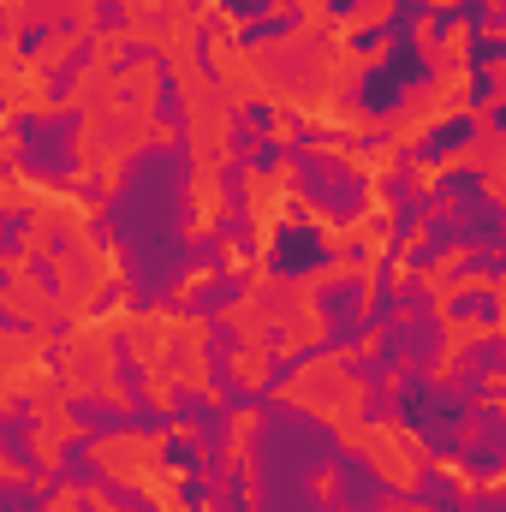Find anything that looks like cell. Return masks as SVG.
Masks as SVG:
<instances>
[{"label":"cell","instance_id":"7402d4cb","mask_svg":"<svg viewBox=\"0 0 506 512\" xmlns=\"http://www.w3.org/2000/svg\"><path fill=\"white\" fill-rule=\"evenodd\" d=\"M215 36H221V12H215V18H197V30H191V66H197L203 90H221V66H215Z\"/></svg>","mask_w":506,"mask_h":512},{"label":"cell","instance_id":"4316f807","mask_svg":"<svg viewBox=\"0 0 506 512\" xmlns=\"http://www.w3.org/2000/svg\"><path fill=\"white\" fill-rule=\"evenodd\" d=\"M501 72H495V66H483V72H465V96H459V108H465V114H489V108H495V102H501Z\"/></svg>","mask_w":506,"mask_h":512},{"label":"cell","instance_id":"f5cc1de1","mask_svg":"<svg viewBox=\"0 0 506 512\" xmlns=\"http://www.w3.org/2000/svg\"><path fill=\"white\" fill-rule=\"evenodd\" d=\"M126 137H131V120H108V126H102V143H108V149L126 143Z\"/></svg>","mask_w":506,"mask_h":512},{"label":"cell","instance_id":"83f0119b","mask_svg":"<svg viewBox=\"0 0 506 512\" xmlns=\"http://www.w3.org/2000/svg\"><path fill=\"white\" fill-rule=\"evenodd\" d=\"M245 352H251V340L239 334V322L215 316V322L203 328V358H245Z\"/></svg>","mask_w":506,"mask_h":512},{"label":"cell","instance_id":"6f0895ef","mask_svg":"<svg viewBox=\"0 0 506 512\" xmlns=\"http://www.w3.org/2000/svg\"><path fill=\"white\" fill-rule=\"evenodd\" d=\"M203 6H209V0H185V12H203Z\"/></svg>","mask_w":506,"mask_h":512},{"label":"cell","instance_id":"681fc988","mask_svg":"<svg viewBox=\"0 0 506 512\" xmlns=\"http://www.w3.org/2000/svg\"><path fill=\"white\" fill-rule=\"evenodd\" d=\"M173 18H179L173 6H149V12H143V30H155V36H167V30H173Z\"/></svg>","mask_w":506,"mask_h":512},{"label":"cell","instance_id":"4fadbf2b","mask_svg":"<svg viewBox=\"0 0 506 512\" xmlns=\"http://www.w3.org/2000/svg\"><path fill=\"white\" fill-rule=\"evenodd\" d=\"M304 24H310V12L298 6V0H286L280 12H268V18H256V24H233V36H227V48L239 54H251V48H268V42H292V36H304Z\"/></svg>","mask_w":506,"mask_h":512},{"label":"cell","instance_id":"9f6ffc18","mask_svg":"<svg viewBox=\"0 0 506 512\" xmlns=\"http://www.w3.org/2000/svg\"><path fill=\"white\" fill-rule=\"evenodd\" d=\"M72 512H102V507H96L90 495H78V501H72Z\"/></svg>","mask_w":506,"mask_h":512},{"label":"cell","instance_id":"d590c367","mask_svg":"<svg viewBox=\"0 0 506 512\" xmlns=\"http://www.w3.org/2000/svg\"><path fill=\"white\" fill-rule=\"evenodd\" d=\"M24 274H30V286L48 298V304H60V292H66V280H60V268H54V256L48 251H30L24 256Z\"/></svg>","mask_w":506,"mask_h":512},{"label":"cell","instance_id":"e575fe53","mask_svg":"<svg viewBox=\"0 0 506 512\" xmlns=\"http://www.w3.org/2000/svg\"><path fill=\"white\" fill-rule=\"evenodd\" d=\"M191 262H197V274H227L233 268V245L215 239V233H197L191 239Z\"/></svg>","mask_w":506,"mask_h":512},{"label":"cell","instance_id":"4dcf8cb0","mask_svg":"<svg viewBox=\"0 0 506 512\" xmlns=\"http://www.w3.org/2000/svg\"><path fill=\"white\" fill-rule=\"evenodd\" d=\"M245 167H251L256 179H280V173L292 167V143H286V137H262V143H256V155L245 161Z\"/></svg>","mask_w":506,"mask_h":512},{"label":"cell","instance_id":"2e32d148","mask_svg":"<svg viewBox=\"0 0 506 512\" xmlns=\"http://www.w3.org/2000/svg\"><path fill=\"white\" fill-rule=\"evenodd\" d=\"M96 42H102L96 30H90V36H78V42L60 54V66H54V72H42V96H48L54 108H66V96L84 84V72H90V60H96Z\"/></svg>","mask_w":506,"mask_h":512},{"label":"cell","instance_id":"ba28073f","mask_svg":"<svg viewBox=\"0 0 506 512\" xmlns=\"http://www.w3.org/2000/svg\"><path fill=\"white\" fill-rule=\"evenodd\" d=\"M441 316H447V322H459V328L495 334V328H506V298H501V286L471 280V286H453V298L441 304Z\"/></svg>","mask_w":506,"mask_h":512},{"label":"cell","instance_id":"5b68a950","mask_svg":"<svg viewBox=\"0 0 506 512\" xmlns=\"http://www.w3.org/2000/svg\"><path fill=\"white\" fill-rule=\"evenodd\" d=\"M251 298H256V274L251 268H227V274H209V280L185 286L167 310L179 322H215V316H227L233 304H251Z\"/></svg>","mask_w":506,"mask_h":512},{"label":"cell","instance_id":"c3c4849f","mask_svg":"<svg viewBox=\"0 0 506 512\" xmlns=\"http://www.w3.org/2000/svg\"><path fill=\"white\" fill-rule=\"evenodd\" d=\"M370 239H358V233H352V239H346V245H340V262H346V268H352V274H358V268H364V262H370Z\"/></svg>","mask_w":506,"mask_h":512},{"label":"cell","instance_id":"db71d44e","mask_svg":"<svg viewBox=\"0 0 506 512\" xmlns=\"http://www.w3.org/2000/svg\"><path fill=\"white\" fill-rule=\"evenodd\" d=\"M0 322H6V334H36V322H30V316H18V310H6Z\"/></svg>","mask_w":506,"mask_h":512},{"label":"cell","instance_id":"d6986e66","mask_svg":"<svg viewBox=\"0 0 506 512\" xmlns=\"http://www.w3.org/2000/svg\"><path fill=\"white\" fill-rule=\"evenodd\" d=\"M209 233H215V239H227V245H233V256H262V239H268V233L256 227L251 209H221Z\"/></svg>","mask_w":506,"mask_h":512},{"label":"cell","instance_id":"f1b7e54d","mask_svg":"<svg viewBox=\"0 0 506 512\" xmlns=\"http://www.w3.org/2000/svg\"><path fill=\"white\" fill-rule=\"evenodd\" d=\"M48 42H60V36H54V18H30V24H18V30H12V54H18V66H30Z\"/></svg>","mask_w":506,"mask_h":512},{"label":"cell","instance_id":"ab89813d","mask_svg":"<svg viewBox=\"0 0 506 512\" xmlns=\"http://www.w3.org/2000/svg\"><path fill=\"white\" fill-rule=\"evenodd\" d=\"M155 54H161L155 42H143V36H120V48H114V66H108V72H114V78H126V72H137V66H155Z\"/></svg>","mask_w":506,"mask_h":512},{"label":"cell","instance_id":"60d3db41","mask_svg":"<svg viewBox=\"0 0 506 512\" xmlns=\"http://www.w3.org/2000/svg\"><path fill=\"white\" fill-rule=\"evenodd\" d=\"M393 42H387V24H358V30H346V54H358V60H376V54H387Z\"/></svg>","mask_w":506,"mask_h":512},{"label":"cell","instance_id":"44dd1931","mask_svg":"<svg viewBox=\"0 0 506 512\" xmlns=\"http://www.w3.org/2000/svg\"><path fill=\"white\" fill-rule=\"evenodd\" d=\"M453 364H465V370H477V376H506V334L501 328H495V334H471Z\"/></svg>","mask_w":506,"mask_h":512},{"label":"cell","instance_id":"9c48e42d","mask_svg":"<svg viewBox=\"0 0 506 512\" xmlns=\"http://www.w3.org/2000/svg\"><path fill=\"white\" fill-rule=\"evenodd\" d=\"M66 417H72L78 435H90V441H120V435H131V405L126 399L72 393V399H66Z\"/></svg>","mask_w":506,"mask_h":512},{"label":"cell","instance_id":"30bf717a","mask_svg":"<svg viewBox=\"0 0 506 512\" xmlns=\"http://www.w3.org/2000/svg\"><path fill=\"white\" fill-rule=\"evenodd\" d=\"M411 512H465L471 507V495H465V477H453V471H441L435 459H423L417 471H411Z\"/></svg>","mask_w":506,"mask_h":512},{"label":"cell","instance_id":"3957f363","mask_svg":"<svg viewBox=\"0 0 506 512\" xmlns=\"http://www.w3.org/2000/svg\"><path fill=\"white\" fill-rule=\"evenodd\" d=\"M12 137H18V149H12L6 173H24L36 185H72L78 179V167H84V155H78L84 108H54L48 120L42 114H18Z\"/></svg>","mask_w":506,"mask_h":512},{"label":"cell","instance_id":"816d5d0a","mask_svg":"<svg viewBox=\"0 0 506 512\" xmlns=\"http://www.w3.org/2000/svg\"><path fill=\"white\" fill-rule=\"evenodd\" d=\"M483 131H495V137H506V96L495 102V108H489V114H483Z\"/></svg>","mask_w":506,"mask_h":512},{"label":"cell","instance_id":"f6af8a7d","mask_svg":"<svg viewBox=\"0 0 506 512\" xmlns=\"http://www.w3.org/2000/svg\"><path fill=\"white\" fill-rule=\"evenodd\" d=\"M292 340H298V322H292V316H286V322L274 316V322H262V328H256V346H262V352H286Z\"/></svg>","mask_w":506,"mask_h":512},{"label":"cell","instance_id":"8fae6325","mask_svg":"<svg viewBox=\"0 0 506 512\" xmlns=\"http://www.w3.org/2000/svg\"><path fill=\"white\" fill-rule=\"evenodd\" d=\"M453 251H459V221H453V209H441V215H429V227L411 239V251H405V274H429V280H435Z\"/></svg>","mask_w":506,"mask_h":512},{"label":"cell","instance_id":"277c9868","mask_svg":"<svg viewBox=\"0 0 506 512\" xmlns=\"http://www.w3.org/2000/svg\"><path fill=\"white\" fill-rule=\"evenodd\" d=\"M274 209H280V221L262 239V274L280 280V286H298L310 274H328L334 268V239H328V227L304 221V197H286L280 191Z\"/></svg>","mask_w":506,"mask_h":512},{"label":"cell","instance_id":"7a4b0ae2","mask_svg":"<svg viewBox=\"0 0 506 512\" xmlns=\"http://www.w3.org/2000/svg\"><path fill=\"white\" fill-rule=\"evenodd\" d=\"M292 191L334 227V233H352L364 215H370V197H376V179L346 161L340 149H310L292 161Z\"/></svg>","mask_w":506,"mask_h":512},{"label":"cell","instance_id":"7dc6e473","mask_svg":"<svg viewBox=\"0 0 506 512\" xmlns=\"http://www.w3.org/2000/svg\"><path fill=\"white\" fill-rule=\"evenodd\" d=\"M346 149H352V155H381V149H393V131H387V126L352 131V137H346Z\"/></svg>","mask_w":506,"mask_h":512},{"label":"cell","instance_id":"11a10c76","mask_svg":"<svg viewBox=\"0 0 506 512\" xmlns=\"http://www.w3.org/2000/svg\"><path fill=\"white\" fill-rule=\"evenodd\" d=\"M42 334H54V340H60V334H72V316H66V310H60V316H48V322H42Z\"/></svg>","mask_w":506,"mask_h":512},{"label":"cell","instance_id":"484cf974","mask_svg":"<svg viewBox=\"0 0 506 512\" xmlns=\"http://www.w3.org/2000/svg\"><path fill=\"white\" fill-rule=\"evenodd\" d=\"M167 405H173L179 429H197V423H203V417H209V411H215L221 399H209L203 387H191V382H173V387H167Z\"/></svg>","mask_w":506,"mask_h":512},{"label":"cell","instance_id":"5bb4252c","mask_svg":"<svg viewBox=\"0 0 506 512\" xmlns=\"http://www.w3.org/2000/svg\"><path fill=\"white\" fill-rule=\"evenodd\" d=\"M399 328H405V364H411V370H441V364H447V328H453V322H447L441 310H435V316H405Z\"/></svg>","mask_w":506,"mask_h":512},{"label":"cell","instance_id":"d4e9b609","mask_svg":"<svg viewBox=\"0 0 506 512\" xmlns=\"http://www.w3.org/2000/svg\"><path fill=\"white\" fill-rule=\"evenodd\" d=\"M215 512H256V483L251 465H233L221 483H215Z\"/></svg>","mask_w":506,"mask_h":512},{"label":"cell","instance_id":"8d00e7d4","mask_svg":"<svg viewBox=\"0 0 506 512\" xmlns=\"http://www.w3.org/2000/svg\"><path fill=\"white\" fill-rule=\"evenodd\" d=\"M501 60H506V36H495V30L465 36V72H483V66H501Z\"/></svg>","mask_w":506,"mask_h":512},{"label":"cell","instance_id":"cb8c5ba5","mask_svg":"<svg viewBox=\"0 0 506 512\" xmlns=\"http://www.w3.org/2000/svg\"><path fill=\"white\" fill-rule=\"evenodd\" d=\"M215 197H221V209H251V167L233 161V155H221V167H215Z\"/></svg>","mask_w":506,"mask_h":512},{"label":"cell","instance_id":"ac0fdd59","mask_svg":"<svg viewBox=\"0 0 506 512\" xmlns=\"http://www.w3.org/2000/svg\"><path fill=\"white\" fill-rule=\"evenodd\" d=\"M108 352H114V387H120V399H126V405L149 399V364L137 358V340H131L126 328L108 340Z\"/></svg>","mask_w":506,"mask_h":512},{"label":"cell","instance_id":"603a6c76","mask_svg":"<svg viewBox=\"0 0 506 512\" xmlns=\"http://www.w3.org/2000/svg\"><path fill=\"white\" fill-rule=\"evenodd\" d=\"M376 191H381V203H387V209L411 203V197L423 191V167H417V161H405V155H393V167L376 179Z\"/></svg>","mask_w":506,"mask_h":512},{"label":"cell","instance_id":"f35d334b","mask_svg":"<svg viewBox=\"0 0 506 512\" xmlns=\"http://www.w3.org/2000/svg\"><path fill=\"white\" fill-rule=\"evenodd\" d=\"M36 227V209L30 203H12L6 209V227H0V256H24V233Z\"/></svg>","mask_w":506,"mask_h":512},{"label":"cell","instance_id":"74e56055","mask_svg":"<svg viewBox=\"0 0 506 512\" xmlns=\"http://www.w3.org/2000/svg\"><path fill=\"white\" fill-rule=\"evenodd\" d=\"M423 30H429V48H441V42H453L465 24H459V6L453 0H429V12H423Z\"/></svg>","mask_w":506,"mask_h":512},{"label":"cell","instance_id":"b9f144b4","mask_svg":"<svg viewBox=\"0 0 506 512\" xmlns=\"http://www.w3.org/2000/svg\"><path fill=\"white\" fill-rule=\"evenodd\" d=\"M102 501H108L114 512H161V501H155L149 489H137V483H108Z\"/></svg>","mask_w":506,"mask_h":512},{"label":"cell","instance_id":"bcb514c9","mask_svg":"<svg viewBox=\"0 0 506 512\" xmlns=\"http://www.w3.org/2000/svg\"><path fill=\"white\" fill-rule=\"evenodd\" d=\"M126 298V280H108V286H90V322L114 316V304Z\"/></svg>","mask_w":506,"mask_h":512},{"label":"cell","instance_id":"f907efd6","mask_svg":"<svg viewBox=\"0 0 506 512\" xmlns=\"http://www.w3.org/2000/svg\"><path fill=\"white\" fill-rule=\"evenodd\" d=\"M358 6H364V0H322V18H334V24H340V18H352Z\"/></svg>","mask_w":506,"mask_h":512},{"label":"cell","instance_id":"836d02e7","mask_svg":"<svg viewBox=\"0 0 506 512\" xmlns=\"http://www.w3.org/2000/svg\"><path fill=\"white\" fill-rule=\"evenodd\" d=\"M173 429H179L173 405H155V399H137L131 405V435H173Z\"/></svg>","mask_w":506,"mask_h":512},{"label":"cell","instance_id":"ee69618b","mask_svg":"<svg viewBox=\"0 0 506 512\" xmlns=\"http://www.w3.org/2000/svg\"><path fill=\"white\" fill-rule=\"evenodd\" d=\"M131 30V0H96V36H126Z\"/></svg>","mask_w":506,"mask_h":512},{"label":"cell","instance_id":"d6a6232c","mask_svg":"<svg viewBox=\"0 0 506 512\" xmlns=\"http://www.w3.org/2000/svg\"><path fill=\"white\" fill-rule=\"evenodd\" d=\"M42 251L48 256H60V262H72V274H84V256H78V233L66 227V221H42Z\"/></svg>","mask_w":506,"mask_h":512},{"label":"cell","instance_id":"8992f818","mask_svg":"<svg viewBox=\"0 0 506 512\" xmlns=\"http://www.w3.org/2000/svg\"><path fill=\"white\" fill-rule=\"evenodd\" d=\"M477 131H483V114H465L459 108V114H441L417 143H399L393 155H405L417 167H447V161H465V149H477Z\"/></svg>","mask_w":506,"mask_h":512},{"label":"cell","instance_id":"f546056e","mask_svg":"<svg viewBox=\"0 0 506 512\" xmlns=\"http://www.w3.org/2000/svg\"><path fill=\"white\" fill-rule=\"evenodd\" d=\"M173 507H179V512H215V483H209L203 471L173 477Z\"/></svg>","mask_w":506,"mask_h":512},{"label":"cell","instance_id":"1f68e13d","mask_svg":"<svg viewBox=\"0 0 506 512\" xmlns=\"http://www.w3.org/2000/svg\"><path fill=\"white\" fill-rule=\"evenodd\" d=\"M393 417H399V399H393V382L364 387V399H358V423H364V429H381V423H393Z\"/></svg>","mask_w":506,"mask_h":512},{"label":"cell","instance_id":"7bdbcfd3","mask_svg":"<svg viewBox=\"0 0 506 512\" xmlns=\"http://www.w3.org/2000/svg\"><path fill=\"white\" fill-rule=\"evenodd\" d=\"M239 120H245L256 137H274V126H280V108H274V102H262V96H245V102H239Z\"/></svg>","mask_w":506,"mask_h":512},{"label":"cell","instance_id":"52a82bcc","mask_svg":"<svg viewBox=\"0 0 506 512\" xmlns=\"http://www.w3.org/2000/svg\"><path fill=\"white\" fill-rule=\"evenodd\" d=\"M310 310H316V322H322V328L364 322V316H370V280H364V274H328V280H316Z\"/></svg>","mask_w":506,"mask_h":512},{"label":"cell","instance_id":"e0dca14e","mask_svg":"<svg viewBox=\"0 0 506 512\" xmlns=\"http://www.w3.org/2000/svg\"><path fill=\"white\" fill-rule=\"evenodd\" d=\"M489 179H495V167H483V161H447V167L429 179V191H435L441 203H471V197L489 191Z\"/></svg>","mask_w":506,"mask_h":512},{"label":"cell","instance_id":"9a60e30c","mask_svg":"<svg viewBox=\"0 0 506 512\" xmlns=\"http://www.w3.org/2000/svg\"><path fill=\"white\" fill-rule=\"evenodd\" d=\"M155 126L173 131V137H185V126H191V114H185V90H179V66H173V54L161 48L155 54Z\"/></svg>","mask_w":506,"mask_h":512},{"label":"cell","instance_id":"6da1fadb","mask_svg":"<svg viewBox=\"0 0 506 512\" xmlns=\"http://www.w3.org/2000/svg\"><path fill=\"white\" fill-rule=\"evenodd\" d=\"M435 84H441L435 54H429L423 42H393L387 54L364 60V72L340 90V108L358 114V120H370V126H387V120H399V114H405L423 90H435Z\"/></svg>","mask_w":506,"mask_h":512},{"label":"cell","instance_id":"ffe728a7","mask_svg":"<svg viewBox=\"0 0 506 512\" xmlns=\"http://www.w3.org/2000/svg\"><path fill=\"white\" fill-rule=\"evenodd\" d=\"M155 465H161V471H173V477L203 471V441H197V429H173V435H161Z\"/></svg>","mask_w":506,"mask_h":512},{"label":"cell","instance_id":"7c38bea8","mask_svg":"<svg viewBox=\"0 0 506 512\" xmlns=\"http://www.w3.org/2000/svg\"><path fill=\"white\" fill-rule=\"evenodd\" d=\"M54 471L66 477V489H78V495H96V489H108L114 477H108V465L96 459V441L90 435H66L60 447H54Z\"/></svg>","mask_w":506,"mask_h":512}]
</instances>
